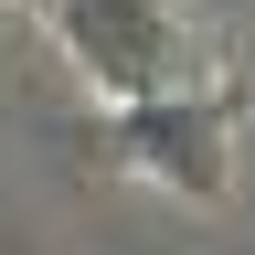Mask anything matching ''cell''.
Masks as SVG:
<instances>
[{
	"label": "cell",
	"instance_id": "2",
	"mask_svg": "<svg viewBox=\"0 0 255 255\" xmlns=\"http://www.w3.org/2000/svg\"><path fill=\"white\" fill-rule=\"evenodd\" d=\"M117 149L138 159L159 191H181V202H223V191H234V128H223V96L213 85L117 107Z\"/></svg>",
	"mask_w": 255,
	"mask_h": 255
},
{
	"label": "cell",
	"instance_id": "1",
	"mask_svg": "<svg viewBox=\"0 0 255 255\" xmlns=\"http://www.w3.org/2000/svg\"><path fill=\"white\" fill-rule=\"evenodd\" d=\"M53 43L64 64L107 96V107H149V96L202 85V53H191V21L170 0H53Z\"/></svg>",
	"mask_w": 255,
	"mask_h": 255
}]
</instances>
